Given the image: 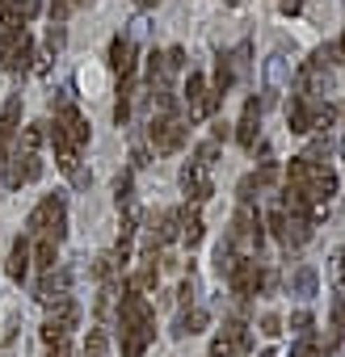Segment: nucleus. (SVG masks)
Returning <instances> with one entry per match:
<instances>
[{
  "instance_id": "f257e3e1",
  "label": "nucleus",
  "mask_w": 345,
  "mask_h": 357,
  "mask_svg": "<svg viewBox=\"0 0 345 357\" xmlns=\"http://www.w3.org/2000/svg\"><path fill=\"white\" fill-rule=\"evenodd\" d=\"M286 185L303 190V198H307L311 206H328V198H337V172L324 168V164L311 160V155H295L291 168H286Z\"/></svg>"
},
{
  "instance_id": "f03ea898",
  "label": "nucleus",
  "mask_w": 345,
  "mask_h": 357,
  "mask_svg": "<svg viewBox=\"0 0 345 357\" xmlns=\"http://www.w3.org/2000/svg\"><path fill=\"white\" fill-rule=\"evenodd\" d=\"M190 139V118L177 114V109H164V114H152L147 122V143L160 151V155H172V151H182Z\"/></svg>"
},
{
  "instance_id": "7ed1b4c3",
  "label": "nucleus",
  "mask_w": 345,
  "mask_h": 357,
  "mask_svg": "<svg viewBox=\"0 0 345 357\" xmlns=\"http://www.w3.org/2000/svg\"><path fill=\"white\" fill-rule=\"evenodd\" d=\"M26 227H30L34 236H47V240L59 244V240L68 236V202H64V194H47V198L30 211Z\"/></svg>"
},
{
  "instance_id": "20e7f679",
  "label": "nucleus",
  "mask_w": 345,
  "mask_h": 357,
  "mask_svg": "<svg viewBox=\"0 0 345 357\" xmlns=\"http://www.w3.org/2000/svg\"><path fill=\"white\" fill-rule=\"evenodd\" d=\"M228 240L236 244V252H240V257H257V252H261V244H265V219H261L249 202H240V211H236V219H232Z\"/></svg>"
},
{
  "instance_id": "39448f33",
  "label": "nucleus",
  "mask_w": 345,
  "mask_h": 357,
  "mask_svg": "<svg viewBox=\"0 0 345 357\" xmlns=\"http://www.w3.org/2000/svg\"><path fill=\"white\" fill-rule=\"evenodd\" d=\"M311 227H316L311 215H295V211H282V206L270 215V231L278 236L282 248H299V244H307V240H311Z\"/></svg>"
},
{
  "instance_id": "423d86ee",
  "label": "nucleus",
  "mask_w": 345,
  "mask_h": 357,
  "mask_svg": "<svg viewBox=\"0 0 345 357\" xmlns=\"http://www.w3.org/2000/svg\"><path fill=\"white\" fill-rule=\"evenodd\" d=\"M5 38V47H0V68L5 72H26L30 68V59H34V38H30V30L22 26V30H9V34H0Z\"/></svg>"
},
{
  "instance_id": "0eeeda50",
  "label": "nucleus",
  "mask_w": 345,
  "mask_h": 357,
  "mask_svg": "<svg viewBox=\"0 0 345 357\" xmlns=\"http://www.w3.org/2000/svg\"><path fill=\"white\" fill-rule=\"evenodd\" d=\"M43 176V160H38V151H13L9 160H5V185L9 190H22V185H30V181H38Z\"/></svg>"
},
{
  "instance_id": "6e6552de",
  "label": "nucleus",
  "mask_w": 345,
  "mask_h": 357,
  "mask_svg": "<svg viewBox=\"0 0 345 357\" xmlns=\"http://www.w3.org/2000/svg\"><path fill=\"white\" fill-rule=\"evenodd\" d=\"M186 101H190V118H211V114L223 105V97L207 84L203 72H190V80H186Z\"/></svg>"
},
{
  "instance_id": "1a4fd4ad",
  "label": "nucleus",
  "mask_w": 345,
  "mask_h": 357,
  "mask_svg": "<svg viewBox=\"0 0 345 357\" xmlns=\"http://www.w3.org/2000/svg\"><path fill=\"white\" fill-rule=\"evenodd\" d=\"M228 282H232V294L253 298V294L265 286V269L257 265V257H240V261H236V269L228 273Z\"/></svg>"
},
{
  "instance_id": "9d476101",
  "label": "nucleus",
  "mask_w": 345,
  "mask_h": 357,
  "mask_svg": "<svg viewBox=\"0 0 345 357\" xmlns=\"http://www.w3.org/2000/svg\"><path fill=\"white\" fill-rule=\"evenodd\" d=\"M316 109H320V101H311V97H295L291 105H286V126H291V135H311L316 130Z\"/></svg>"
},
{
  "instance_id": "9b49d317",
  "label": "nucleus",
  "mask_w": 345,
  "mask_h": 357,
  "mask_svg": "<svg viewBox=\"0 0 345 357\" xmlns=\"http://www.w3.org/2000/svg\"><path fill=\"white\" fill-rule=\"evenodd\" d=\"M182 190L190 194V202H207L211 194H215V185H211V168H203V164H186L182 168Z\"/></svg>"
},
{
  "instance_id": "f8f14e48",
  "label": "nucleus",
  "mask_w": 345,
  "mask_h": 357,
  "mask_svg": "<svg viewBox=\"0 0 345 357\" xmlns=\"http://www.w3.org/2000/svg\"><path fill=\"white\" fill-rule=\"evenodd\" d=\"M286 72H291L286 51H274V55H270V63H265V101H261V109L278 101V93H282V84H286Z\"/></svg>"
},
{
  "instance_id": "ddd939ff",
  "label": "nucleus",
  "mask_w": 345,
  "mask_h": 357,
  "mask_svg": "<svg viewBox=\"0 0 345 357\" xmlns=\"http://www.w3.org/2000/svg\"><path fill=\"white\" fill-rule=\"evenodd\" d=\"M55 126L68 135L72 147H85V143H89V122H85V114H80L76 105H64V109L55 114Z\"/></svg>"
},
{
  "instance_id": "4468645a",
  "label": "nucleus",
  "mask_w": 345,
  "mask_h": 357,
  "mask_svg": "<svg viewBox=\"0 0 345 357\" xmlns=\"http://www.w3.org/2000/svg\"><path fill=\"white\" fill-rule=\"evenodd\" d=\"M257 130H261V101L249 97V101H244V114H240V122H236V143H240V147H257Z\"/></svg>"
},
{
  "instance_id": "2eb2a0df",
  "label": "nucleus",
  "mask_w": 345,
  "mask_h": 357,
  "mask_svg": "<svg viewBox=\"0 0 345 357\" xmlns=\"http://www.w3.org/2000/svg\"><path fill=\"white\" fill-rule=\"evenodd\" d=\"M68 286H72V269H47V278H43V286H38V298H43L47 307H55V303L68 298Z\"/></svg>"
},
{
  "instance_id": "dca6fc26",
  "label": "nucleus",
  "mask_w": 345,
  "mask_h": 357,
  "mask_svg": "<svg viewBox=\"0 0 345 357\" xmlns=\"http://www.w3.org/2000/svg\"><path fill=\"white\" fill-rule=\"evenodd\" d=\"M110 68L118 76H135V38L131 34H118L110 43Z\"/></svg>"
},
{
  "instance_id": "f3484780",
  "label": "nucleus",
  "mask_w": 345,
  "mask_h": 357,
  "mask_svg": "<svg viewBox=\"0 0 345 357\" xmlns=\"http://www.w3.org/2000/svg\"><path fill=\"white\" fill-rule=\"evenodd\" d=\"M152 336H156V328L152 324H139V328H122V357H143L147 353V344H152Z\"/></svg>"
},
{
  "instance_id": "a211bd4d",
  "label": "nucleus",
  "mask_w": 345,
  "mask_h": 357,
  "mask_svg": "<svg viewBox=\"0 0 345 357\" xmlns=\"http://www.w3.org/2000/svg\"><path fill=\"white\" fill-rule=\"evenodd\" d=\"M286 286H291V294H295V298H303V303H307V298H316V290H320V273H316L311 265H299V269L286 278Z\"/></svg>"
},
{
  "instance_id": "6ab92c4d",
  "label": "nucleus",
  "mask_w": 345,
  "mask_h": 357,
  "mask_svg": "<svg viewBox=\"0 0 345 357\" xmlns=\"http://www.w3.org/2000/svg\"><path fill=\"white\" fill-rule=\"evenodd\" d=\"M219 340L228 344V353H249L253 332H249V324H244V319H228V324H223V332H219Z\"/></svg>"
},
{
  "instance_id": "aec40b11",
  "label": "nucleus",
  "mask_w": 345,
  "mask_h": 357,
  "mask_svg": "<svg viewBox=\"0 0 345 357\" xmlns=\"http://www.w3.org/2000/svg\"><path fill=\"white\" fill-rule=\"evenodd\" d=\"M17 122H22V93H13L5 105H0V147L17 135Z\"/></svg>"
},
{
  "instance_id": "412c9836",
  "label": "nucleus",
  "mask_w": 345,
  "mask_h": 357,
  "mask_svg": "<svg viewBox=\"0 0 345 357\" xmlns=\"http://www.w3.org/2000/svg\"><path fill=\"white\" fill-rule=\"evenodd\" d=\"M47 135H51V143H55V160H59V168L76 176V172H80V168H76V164H80V160H76V151H80V147H72V143H68V135H64L59 126H51Z\"/></svg>"
},
{
  "instance_id": "4be33fe9",
  "label": "nucleus",
  "mask_w": 345,
  "mask_h": 357,
  "mask_svg": "<svg viewBox=\"0 0 345 357\" xmlns=\"http://www.w3.org/2000/svg\"><path fill=\"white\" fill-rule=\"evenodd\" d=\"M156 278H160V269H156V252H143V261H139V269H135V278H126L135 290H156Z\"/></svg>"
},
{
  "instance_id": "5701e85b",
  "label": "nucleus",
  "mask_w": 345,
  "mask_h": 357,
  "mask_svg": "<svg viewBox=\"0 0 345 357\" xmlns=\"http://www.w3.org/2000/svg\"><path fill=\"white\" fill-rule=\"evenodd\" d=\"M341 340H345V294H337V298H332V324H328V340H324V353H332Z\"/></svg>"
},
{
  "instance_id": "b1692460",
  "label": "nucleus",
  "mask_w": 345,
  "mask_h": 357,
  "mask_svg": "<svg viewBox=\"0 0 345 357\" xmlns=\"http://www.w3.org/2000/svg\"><path fill=\"white\" fill-rule=\"evenodd\" d=\"M30 261L47 273V269H55V261H59V244L55 240H47V236H38V244L30 248Z\"/></svg>"
},
{
  "instance_id": "393cba45",
  "label": "nucleus",
  "mask_w": 345,
  "mask_h": 357,
  "mask_svg": "<svg viewBox=\"0 0 345 357\" xmlns=\"http://www.w3.org/2000/svg\"><path fill=\"white\" fill-rule=\"evenodd\" d=\"M26 273H30V240L22 236V240L13 244V252H9V278H13V282H22Z\"/></svg>"
},
{
  "instance_id": "a878e982",
  "label": "nucleus",
  "mask_w": 345,
  "mask_h": 357,
  "mask_svg": "<svg viewBox=\"0 0 345 357\" xmlns=\"http://www.w3.org/2000/svg\"><path fill=\"white\" fill-rule=\"evenodd\" d=\"M68 336H72V332H68V328H59L55 319H47V324H43V344H47L51 353H59V357H68Z\"/></svg>"
},
{
  "instance_id": "bb28decb",
  "label": "nucleus",
  "mask_w": 345,
  "mask_h": 357,
  "mask_svg": "<svg viewBox=\"0 0 345 357\" xmlns=\"http://www.w3.org/2000/svg\"><path fill=\"white\" fill-rule=\"evenodd\" d=\"M232 84H236V68H232V55H219V59H215V84H211V89H215L219 97H228V89H232Z\"/></svg>"
},
{
  "instance_id": "cd10ccee",
  "label": "nucleus",
  "mask_w": 345,
  "mask_h": 357,
  "mask_svg": "<svg viewBox=\"0 0 345 357\" xmlns=\"http://www.w3.org/2000/svg\"><path fill=\"white\" fill-rule=\"evenodd\" d=\"M207 319H211V315H207L203 307H194V311H186V315L177 319V328H172V336H194V332H203V328H207Z\"/></svg>"
},
{
  "instance_id": "c85d7f7f",
  "label": "nucleus",
  "mask_w": 345,
  "mask_h": 357,
  "mask_svg": "<svg viewBox=\"0 0 345 357\" xmlns=\"http://www.w3.org/2000/svg\"><path fill=\"white\" fill-rule=\"evenodd\" d=\"M203 231H207V227H203V215H198V211H182V240H186L190 248L203 240Z\"/></svg>"
},
{
  "instance_id": "c756f323",
  "label": "nucleus",
  "mask_w": 345,
  "mask_h": 357,
  "mask_svg": "<svg viewBox=\"0 0 345 357\" xmlns=\"http://www.w3.org/2000/svg\"><path fill=\"white\" fill-rule=\"evenodd\" d=\"M236 261H240V252H236V244H232V240H223V244L215 248V269H219V273L228 278V273L236 269Z\"/></svg>"
},
{
  "instance_id": "7c9ffc66",
  "label": "nucleus",
  "mask_w": 345,
  "mask_h": 357,
  "mask_svg": "<svg viewBox=\"0 0 345 357\" xmlns=\"http://www.w3.org/2000/svg\"><path fill=\"white\" fill-rule=\"evenodd\" d=\"M105 349H110L105 328H89V336H85V357H105Z\"/></svg>"
},
{
  "instance_id": "2f4dec72",
  "label": "nucleus",
  "mask_w": 345,
  "mask_h": 357,
  "mask_svg": "<svg viewBox=\"0 0 345 357\" xmlns=\"http://www.w3.org/2000/svg\"><path fill=\"white\" fill-rule=\"evenodd\" d=\"M253 176H257V190H270V185L278 181V164H274V160H261V168H257Z\"/></svg>"
},
{
  "instance_id": "473e14b6",
  "label": "nucleus",
  "mask_w": 345,
  "mask_h": 357,
  "mask_svg": "<svg viewBox=\"0 0 345 357\" xmlns=\"http://www.w3.org/2000/svg\"><path fill=\"white\" fill-rule=\"evenodd\" d=\"M215 155H219V147H215V139H207V143H198V151H194V164H203V168H215Z\"/></svg>"
},
{
  "instance_id": "72a5a7b5",
  "label": "nucleus",
  "mask_w": 345,
  "mask_h": 357,
  "mask_svg": "<svg viewBox=\"0 0 345 357\" xmlns=\"http://www.w3.org/2000/svg\"><path fill=\"white\" fill-rule=\"evenodd\" d=\"M249 55H253V43H240V47L232 51V68H236V76L249 72Z\"/></svg>"
},
{
  "instance_id": "f704fd0d",
  "label": "nucleus",
  "mask_w": 345,
  "mask_h": 357,
  "mask_svg": "<svg viewBox=\"0 0 345 357\" xmlns=\"http://www.w3.org/2000/svg\"><path fill=\"white\" fill-rule=\"evenodd\" d=\"M47 139V130L43 126H26V135H22V151H38V143Z\"/></svg>"
},
{
  "instance_id": "c9c22d12",
  "label": "nucleus",
  "mask_w": 345,
  "mask_h": 357,
  "mask_svg": "<svg viewBox=\"0 0 345 357\" xmlns=\"http://www.w3.org/2000/svg\"><path fill=\"white\" fill-rule=\"evenodd\" d=\"M164 63H168L172 76H177V72L186 68V51H182V47H168V51H164Z\"/></svg>"
},
{
  "instance_id": "e433bc0d",
  "label": "nucleus",
  "mask_w": 345,
  "mask_h": 357,
  "mask_svg": "<svg viewBox=\"0 0 345 357\" xmlns=\"http://www.w3.org/2000/svg\"><path fill=\"white\" fill-rule=\"evenodd\" d=\"M291 328L295 332H311V311H295L291 315Z\"/></svg>"
},
{
  "instance_id": "4c0bfd02",
  "label": "nucleus",
  "mask_w": 345,
  "mask_h": 357,
  "mask_svg": "<svg viewBox=\"0 0 345 357\" xmlns=\"http://www.w3.org/2000/svg\"><path fill=\"white\" fill-rule=\"evenodd\" d=\"M261 332H265V336H278V332H282V319H278V315H265V319H261Z\"/></svg>"
},
{
  "instance_id": "58836bf2",
  "label": "nucleus",
  "mask_w": 345,
  "mask_h": 357,
  "mask_svg": "<svg viewBox=\"0 0 345 357\" xmlns=\"http://www.w3.org/2000/svg\"><path fill=\"white\" fill-rule=\"evenodd\" d=\"M253 190H257V176H244L240 181V202H253Z\"/></svg>"
},
{
  "instance_id": "ea45409f",
  "label": "nucleus",
  "mask_w": 345,
  "mask_h": 357,
  "mask_svg": "<svg viewBox=\"0 0 345 357\" xmlns=\"http://www.w3.org/2000/svg\"><path fill=\"white\" fill-rule=\"evenodd\" d=\"M177 298H182V307H190V303H194V278H190V282H182Z\"/></svg>"
},
{
  "instance_id": "a19ab883",
  "label": "nucleus",
  "mask_w": 345,
  "mask_h": 357,
  "mask_svg": "<svg viewBox=\"0 0 345 357\" xmlns=\"http://www.w3.org/2000/svg\"><path fill=\"white\" fill-rule=\"evenodd\" d=\"M228 135H232V130H228V122H215V126H211V139H215V143H219V139H228Z\"/></svg>"
},
{
  "instance_id": "79ce46f5",
  "label": "nucleus",
  "mask_w": 345,
  "mask_h": 357,
  "mask_svg": "<svg viewBox=\"0 0 345 357\" xmlns=\"http://www.w3.org/2000/svg\"><path fill=\"white\" fill-rule=\"evenodd\" d=\"M337 282L345 286V248H341V257H337Z\"/></svg>"
},
{
  "instance_id": "37998d69",
  "label": "nucleus",
  "mask_w": 345,
  "mask_h": 357,
  "mask_svg": "<svg viewBox=\"0 0 345 357\" xmlns=\"http://www.w3.org/2000/svg\"><path fill=\"white\" fill-rule=\"evenodd\" d=\"M135 5H139V9H152V5H160V0H135Z\"/></svg>"
},
{
  "instance_id": "c03bdc74",
  "label": "nucleus",
  "mask_w": 345,
  "mask_h": 357,
  "mask_svg": "<svg viewBox=\"0 0 345 357\" xmlns=\"http://www.w3.org/2000/svg\"><path fill=\"white\" fill-rule=\"evenodd\" d=\"M341 55H345V34H341Z\"/></svg>"
},
{
  "instance_id": "a18cd8bd",
  "label": "nucleus",
  "mask_w": 345,
  "mask_h": 357,
  "mask_svg": "<svg viewBox=\"0 0 345 357\" xmlns=\"http://www.w3.org/2000/svg\"><path fill=\"white\" fill-rule=\"evenodd\" d=\"M341 155H345V139H341Z\"/></svg>"
},
{
  "instance_id": "49530a36",
  "label": "nucleus",
  "mask_w": 345,
  "mask_h": 357,
  "mask_svg": "<svg viewBox=\"0 0 345 357\" xmlns=\"http://www.w3.org/2000/svg\"><path fill=\"white\" fill-rule=\"evenodd\" d=\"M228 5H240V0H228Z\"/></svg>"
},
{
  "instance_id": "de8ad7c7",
  "label": "nucleus",
  "mask_w": 345,
  "mask_h": 357,
  "mask_svg": "<svg viewBox=\"0 0 345 357\" xmlns=\"http://www.w3.org/2000/svg\"><path fill=\"white\" fill-rule=\"evenodd\" d=\"M261 357H270V353H261Z\"/></svg>"
},
{
  "instance_id": "09e8293b",
  "label": "nucleus",
  "mask_w": 345,
  "mask_h": 357,
  "mask_svg": "<svg viewBox=\"0 0 345 357\" xmlns=\"http://www.w3.org/2000/svg\"><path fill=\"white\" fill-rule=\"evenodd\" d=\"M55 357H59V353H55Z\"/></svg>"
}]
</instances>
